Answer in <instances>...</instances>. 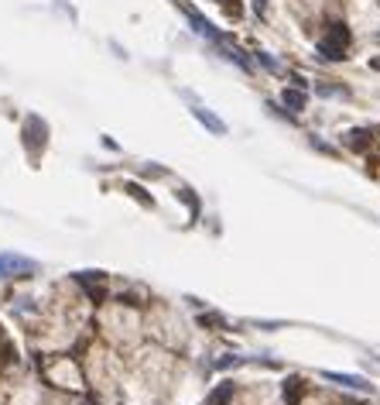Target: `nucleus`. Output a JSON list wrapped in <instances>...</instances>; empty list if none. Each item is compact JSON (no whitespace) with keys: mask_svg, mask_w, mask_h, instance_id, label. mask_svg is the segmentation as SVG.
<instances>
[{"mask_svg":"<svg viewBox=\"0 0 380 405\" xmlns=\"http://www.w3.org/2000/svg\"><path fill=\"white\" fill-rule=\"evenodd\" d=\"M192 117H196L199 124H205V127H209L213 135H227V124H223L220 117H213V113H209L205 107H192Z\"/></svg>","mask_w":380,"mask_h":405,"instance_id":"7","label":"nucleus"},{"mask_svg":"<svg viewBox=\"0 0 380 405\" xmlns=\"http://www.w3.org/2000/svg\"><path fill=\"white\" fill-rule=\"evenodd\" d=\"M370 69H377V73H380V55H377V58H370Z\"/></svg>","mask_w":380,"mask_h":405,"instance_id":"12","label":"nucleus"},{"mask_svg":"<svg viewBox=\"0 0 380 405\" xmlns=\"http://www.w3.org/2000/svg\"><path fill=\"white\" fill-rule=\"evenodd\" d=\"M346 49L350 45H343V42H336V38H319V45H315V52H319V58H329V62H343L346 58Z\"/></svg>","mask_w":380,"mask_h":405,"instance_id":"2","label":"nucleus"},{"mask_svg":"<svg viewBox=\"0 0 380 405\" xmlns=\"http://www.w3.org/2000/svg\"><path fill=\"white\" fill-rule=\"evenodd\" d=\"M315 93H319V96H343V100L350 96V89H346V86H336V82H315Z\"/></svg>","mask_w":380,"mask_h":405,"instance_id":"8","label":"nucleus"},{"mask_svg":"<svg viewBox=\"0 0 380 405\" xmlns=\"http://www.w3.org/2000/svg\"><path fill=\"white\" fill-rule=\"evenodd\" d=\"M82 405H96V402H82Z\"/></svg>","mask_w":380,"mask_h":405,"instance_id":"13","label":"nucleus"},{"mask_svg":"<svg viewBox=\"0 0 380 405\" xmlns=\"http://www.w3.org/2000/svg\"><path fill=\"white\" fill-rule=\"evenodd\" d=\"M281 104L291 110V113H302L305 104H308V96H305V89H298V86H291V89H284L281 93Z\"/></svg>","mask_w":380,"mask_h":405,"instance_id":"6","label":"nucleus"},{"mask_svg":"<svg viewBox=\"0 0 380 405\" xmlns=\"http://www.w3.org/2000/svg\"><path fill=\"white\" fill-rule=\"evenodd\" d=\"M229 399H233V381H223V385L209 395V405H227Z\"/></svg>","mask_w":380,"mask_h":405,"instance_id":"9","label":"nucleus"},{"mask_svg":"<svg viewBox=\"0 0 380 405\" xmlns=\"http://www.w3.org/2000/svg\"><path fill=\"white\" fill-rule=\"evenodd\" d=\"M257 62L267 69V73H281V66H278V58H271L267 52H257Z\"/></svg>","mask_w":380,"mask_h":405,"instance_id":"10","label":"nucleus"},{"mask_svg":"<svg viewBox=\"0 0 380 405\" xmlns=\"http://www.w3.org/2000/svg\"><path fill=\"white\" fill-rule=\"evenodd\" d=\"M253 11H257V14H267V0H253Z\"/></svg>","mask_w":380,"mask_h":405,"instance_id":"11","label":"nucleus"},{"mask_svg":"<svg viewBox=\"0 0 380 405\" xmlns=\"http://www.w3.org/2000/svg\"><path fill=\"white\" fill-rule=\"evenodd\" d=\"M45 135H49V127H45L38 117H27V124H25V144L31 141V144H34V151H42V148H45Z\"/></svg>","mask_w":380,"mask_h":405,"instance_id":"4","label":"nucleus"},{"mask_svg":"<svg viewBox=\"0 0 380 405\" xmlns=\"http://www.w3.org/2000/svg\"><path fill=\"white\" fill-rule=\"evenodd\" d=\"M322 378L332 381V385H339V388H353V392H370L374 385L367 378H360V375H339V371H322Z\"/></svg>","mask_w":380,"mask_h":405,"instance_id":"1","label":"nucleus"},{"mask_svg":"<svg viewBox=\"0 0 380 405\" xmlns=\"http://www.w3.org/2000/svg\"><path fill=\"white\" fill-rule=\"evenodd\" d=\"M370 141H374L370 127H353V131H346V135H343V144H346L350 151H367V148H370Z\"/></svg>","mask_w":380,"mask_h":405,"instance_id":"3","label":"nucleus"},{"mask_svg":"<svg viewBox=\"0 0 380 405\" xmlns=\"http://www.w3.org/2000/svg\"><path fill=\"white\" fill-rule=\"evenodd\" d=\"M27 271H34V265L25 258H11V254L0 258V275H27Z\"/></svg>","mask_w":380,"mask_h":405,"instance_id":"5","label":"nucleus"}]
</instances>
